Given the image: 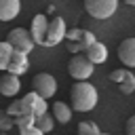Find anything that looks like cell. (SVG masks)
<instances>
[{
  "mask_svg": "<svg viewBox=\"0 0 135 135\" xmlns=\"http://www.w3.org/2000/svg\"><path fill=\"white\" fill-rule=\"evenodd\" d=\"M11 51H13V46L4 40V42H0V70H6V63H8V57H11Z\"/></svg>",
  "mask_w": 135,
  "mask_h": 135,
  "instance_id": "18",
  "label": "cell"
},
{
  "mask_svg": "<svg viewBox=\"0 0 135 135\" xmlns=\"http://www.w3.org/2000/svg\"><path fill=\"white\" fill-rule=\"evenodd\" d=\"M6 42H8L15 51H23V53H30V51L34 49L32 34H30V30H23V27H15V30H11Z\"/></svg>",
  "mask_w": 135,
  "mask_h": 135,
  "instance_id": "6",
  "label": "cell"
},
{
  "mask_svg": "<svg viewBox=\"0 0 135 135\" xmlns=\"http://www.w3.org/2000/svg\"><path fill=\"white\" fill-rule=\"evenodd\" d=\"M34 122H36V127L40 129V133H49V131L53 129V124H55V118H53V116H49V114L44 112V114L36 116V118H34Z\"/></svg>",
  "mask_w": 135,
  "mask_h": 135,
  "instance_id": "16",
  "label": "cell"
},
{
  "mask_svg": "<svg viewBox=\"0 0 135 135\" xmlns=\"http://www.w3.org/2000/svg\"><path fill=\"white\" fill-rule=\"evenodd\" d=\"M82 53H84V57H86L93 65H99V63H105V61H108V46H105L103 42H99L97 38H95Z\"/></svg>",
  "mask_w": 135,
  "mask_h": 135,
  "instance_id": "9",
  "label": "cell"
},
{
  "mask_svg": "<svg viewBox=\"0 0 135 135\" xmlns=\"http://www.w3.org/2000/svg\"><path fill=\"white\" fill-rule=\"evenodd\" d=\"M127 74H129V70H114V72L110 74V80H112V82H118V84H120V82L124 80V76H127Z\"/></svg>",
  "mask_w": 135,
  "mask_h": 135,
  "instance_id": "23",
  "label": "cell"
},
{
  "mask_svg": "<svg viewBox=\"0 0 135 135\" xmlns=\"http://www.w3.org/2000/svg\"><path fill=\"white\" fill-rule=\"evenodd\" d=\"M32 86H34V91H36L40 97L51 99V97L55 95V91H57V80H55L51 74L40 72V74H36V76L32 78Z\"/></svg>",
  "mask_w": 135,
  "mask_h": 135,
  "instance_id": "7",
  "label": "cell"
},
{
  "mask_svg": "<svg viewBox=\"0 0 135 135\" xmlns=\"http://www.w3.org/2000/svg\"><path fill=\"white\" fill-rule=\"evenodd\" d=\"M120 91L124 93V95H129V93H133L135 91V76H133V72L129 70V74L124 76V80L120 82Z\"/></svg>",
  "mask_w": 135,
  "mask_h": 135,
  "instance_id": "19",
  "label": "cell"
},
{
  "mask_svg": "<svg viewBox=\"0 0 135 135\" xmlns=\"http://www.w3.org/2000/svg\"><path fill=\"white\" fill-rule=\"evenodd\" d=\"M65 21L61 17H55V19H49L46 23V32H44V38H42V46H55L59 42H63V36H65Z\"/></svg>",
  "mask_w": 135,
  "mask_h": 135,
  "instance_id": "4",
  "label": "cell"
},
{
  "mask_svg": "<svg viewBox=\"0 0 135 135\" xmlns=\"http://www.w3.org/2000/svg\"><path fill=\"white\" fill-rule=\"evenodd\" d=\"M30 68V59H27V53L23 51H11V57H8V63H6V72L11 74H17V76H23Z\"/></svg>",
  "mask_w": 135,
  "mask_h": 135,
  "instance_id": "8",
  "label": "cell"
},
{
  "mask_svg": "<svg viewBox=\"0 0 135 135\" xmlns=\"http://www.w3.org/2000/svg\"><path fill=\"white\" fill-rule=\"evenodd\" d=\"M46 23H49V17L46 15H36L32 19L30 34H32L34 44H42V38H44V32H46Z\"/></svg>",
  "mask_w": 135,
  "mask_h": 135,
  "instance_id": "13",
  "label": "cell"
},
{
  "mask_svg": "<svg viewBox=\"0 0 135 135\" xmlns=\"http://www.w3.org/2000/svg\"><path fill=\"white\" fill-rule=\"evenodd\" d=\"M72 110L76 112H91L97 105V89L86 82V80H78L72 86Z\"/></svg>",
  "mask_w": 135,
  "mask_h": 135,
  "instance_id": "1",
  "label": "cell"
},
{
  "mask_svg": "<svg viewBox=\"0 0 135 135\" xmlns=\"http://www.w3.org/2000/svg\"><path fill=\"white\" fill-rule=\"evenodd\" d=\"M13 124H15V122H13V116H8V114H0V131H8Z\"/></svg>",
  "mask_w": 135,
  "mask_h": 135,
  "instance_id": "22",
  "label": "cell"
},
{
  "mask_svg": "<svg viewBox=\"0 0 135 135\" xmlns=\"http://www.w3.org/2000/svg\"><path fill=\"white\" fill-rule=\"evenodd\" d=\"M21 11L19 0H0V21H13Z\"/></svg>",
  "mask_w": 135,
  "mask_h": 135,
  "instance_id": "14",
  "label": "cell"
},
{
  "mask_svg": "<svg viewBox=\"0 0 135 135\" xmlns=\"http://www.w3.org/2000/svg\"><path fill=\"white\" fill-rule=\"evenodd\" d=\"M127 133H129V135H133V133H135V116H131V118H129V122H127Z\"/></svg>",
  "mask_w": 135,
  "mask_h": 135,
  "instance_id": "24",
  "label": "cell"
},
{
  "mask_svg": "<svg viewBox=\"0 0 135 135\" xmlns=\"http://www.w3.org/2000/svg\"><path fill=\"white\" fill-rule=\"evenodd\" d=\"M124 4H129V6H133V4H135V0H124Z\"/></svg>",
  "mask_w": 135,
  "mask_h": 135,
  "instance_id": "25",
  "label": "cell"
},
{
  "mask_svg": "<svg viewBox=\"0 0 135 135\" xmlns=\"http://www.w3.org/2000/svg\"><path fill=\"white\" fill-rule=\"evenodd\" d=\"M63 40H68L70 53H82L95 40V34L93 32H86V30H80V27H74V30H65Z\"/></svg>",
  "mask_w": 135,
  "mask_h": 135,
  "instance_id": "2",
  "label": "cell"
},
{
  "mask_svg": "<svg viewBox=\"0 0 135 135\" xmlns=\"http://www.w3.org/2000/svg\"><path fill=\"white\" fill-rule=\"evenodd\" d=\"M84 8L95 19H110L118 8V0H84Z\"/></svg>",
  "mask_w": 135,
  "mask_h": 135,
  "instance_id": "3",
  "label": "cell"
},
{
  "mask_svg": "<svg viewBox=\"0 0 135 135\" xmlns=\"http://www.w3.org/2000/svg\"><path fill=\"white\" fill-rule=\"evenodd\" d=\"M53 118H55L57 122H61V124L70 122V118H72V108H70L68 103H63V101H55V103H53Z\"/></svg>",
  "mask_w": 135,
  "mask_h": 135,
  "instance_id": "15",
  "label": "cell"
},
{
  "mask_svg": "<svg viewBox=\"0 0 135 135\" xmlns=\"http://www.w3.org/2000/svg\"><path fill=\"white\" fill-rule=\"evenodd\" d=\"M68 70H70V76H72V78H76V80H89L91 74L95 72V65H93V63L84 57V53H82V55L72 57Z\"/></svg>",
  "mask_w": 135,
  "mask_h": 135,
  "instance_id": "5",
  "label": "cell"
},
{
  "mask_svg": "<svg viewBox=\"0 0 135 135\" xmlns=\"http://www.w3.org/2000/svg\"><path fill=\"white\" fill-rule=\"evenodd\" d=\"M19 89H21V80H19L17 74L6 72V74L0 78V93H2L4 97H15V95L19 93Z\"/></svg>",
  "mask_w": 135,
  "mask_h": 135,
  "instance_id": "11",
  "label": "cell"
},
{
  "mask_svg": "<svg viewBox=\"0 0 135 135\" xmlns=\"http://www.w3.org/2000/svg\"><path fill=\"white\" fill-rule=\"evenodd\" d=\"M21 101L25 103L27 112H30V114H34V116H40V114H44V112L49 110L46 99H44V97H40L36 91H30V93H27V95H25Z\"/></svg>",
  "mask_w": 135,
  "mask_h": 135,
  "instance_id": "10",
  "label": "cell"
},
{
  "mask_svg": "<svg viewBox=\"0 0 135 135\" xmlns=\"http://www.w3.org/2000/svg\"><path fill=\"white\" fill-rule=\"evenodd\" d=\"M17 129H19L21 135H42L40 129L36 127V122H27V124H21V127H17Z\"/></svg>",
  "mask_w": 135,
  "mask_h": 135,
  "instance_id": "21",
  "label": "cell"
},
{
  "mask_svg": "<svg viewBox=\"0 0 135 135\" xmlns=\"http://www.w3.org/2000/svg\"><path fill=\"white\" fill-rule=\"evenodd\" d=\"M78 133L80 135H99L101 129L97 124H93V122H80L78 124Z\"/></svg>",
  "mask_w": 135,
  "mask_h": 135,
  "instance_id": "20",
  "label": "cell"
},
{
  "mask_svg": "<svg viewBox=\"0 0 135 135\" xmlns=\"http://www.w3.org/2000/svg\"><path fill=\"white\" fill-rule=\"evenodd\" d=\"M6 114L15 118V116H21V114H30V112H27V108H25L23 101H13V103L8 105V110H6ZM32 116H34V114H32Z\"/></svg>",
  "mask_w": 135,
  "mask_h": 135,
  "instance_id": "17",
  "label": "cell"
},
{
  "mask_svg": "<svg viewBox=\"0 0 135 135\" xmlns=\"http://www.w3.org/2000/svg\"><path fill=\"white\" fill-rule=\"evenodd\" d=\"M118 59L127 68L135 65V40L133 38H127V40L120 42V46H118Z\"/></svg>",
  "mask_w": 135,
  "mask_h": 135,
  "instance_id": "12",
  "label": "cell"
}]
</instances>
